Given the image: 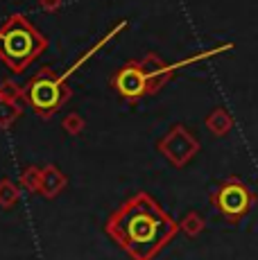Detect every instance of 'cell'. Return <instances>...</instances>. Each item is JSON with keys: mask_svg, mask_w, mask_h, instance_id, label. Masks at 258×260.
<instances>
[{"mask_svg": "<svg viewBox=\"0 0 258 260\" xmlns=\"http://www.w3.org/2000/svg\"><path fill=\"white\" fill-rule=\"evenodd\" d=\"M0 54H3L14 68H23L29 59L37 54V48H34V32H29L18 18L12 21L0 32Z\"/></svg>", "mask_w": 258, "mask_h": 260, "instance_id": "cell-1", "label": "cell"}, {"mask_svg": "<svg viewBox=\"0 0 258 260\" xmlns=\"http://www.w3.org/2000/svg\"><path fill=\"white\" fill-rule=\"evenodd\" d=\"M32 100L37 102L39 109H52L59 102V86L54 82L41 79V82L34 84L32 88Z\"/></svg>", "mask_w": 258, "mask_h": 260, "instance_id": "cell-2", "label": "cell"}, {"mask_svg": "<svg viewBox=\"0 0 258 260\" xmlns=\"http://www.w3.org/2000/svg\"><path fill=\"white\" fill-rule=\"evenodd\" d=\"M118 86H120L122 93L127 95H136L138 91H141V75H138L136 71H127L122 73L120 77H118Z\"/></svg>", "mask_w": 258, "mask_h": 260, "instance_id": "cell-3", "label": "cell"}]
</instances>
